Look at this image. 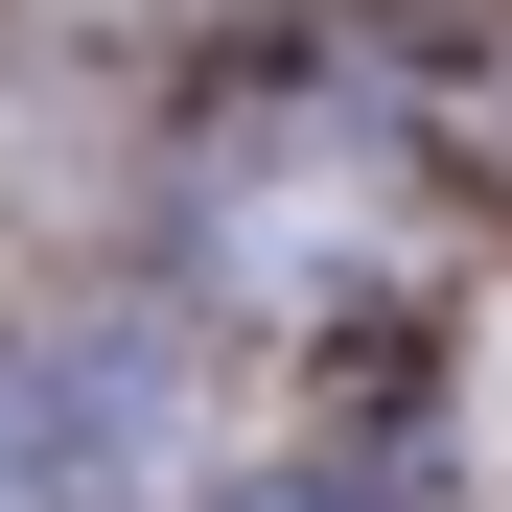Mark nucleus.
I'll return each instance as SVG.
<instances>
[{
	"label": "nucleus",
	"instance_id": "nucleus-1",
	"mask_svg": "<svg viewBox=\"0 0 512 512\" xmlns=\"http://www.w3.org/2000/svg\"><path fill=\"white\" fill-rule=\"evenodd\" d=\"M187 256H210L256 326H350L396 256H419V163L373 117H233L210 187H187Z\"/></svg>",
	"mask_w": 512,
	"mask_h": 512
},
{
	"label": "nucleus",
	"instance_id": "nucleus-2",
	"mask_svg": "<svg viewBox=\"0 0 512 512\" xmlns=\"http://www.w3.org/2000/svg\"><path fill=\"white\" fill-rule=\"evenodd\" d=\"M0 512H70V396H47V350H0Z\"/></svg>",
	"mask_w": 512,
	"mask_h": 512
},
{
	"label": "nucleus",
	"instance_id": "nucleus-3",
	"mask_svg": "<svg viewBox=\"0 0 512 512\" xmlns=\"http://www.w3.org/2000/svg\"><path fill=\"white\" fill-rule=\"evenodd\" d=\"M233 512H326V489H233Z\"/></svg>",
	"mask_w": 512,
	"mask_h": 512
}]
</instances>
